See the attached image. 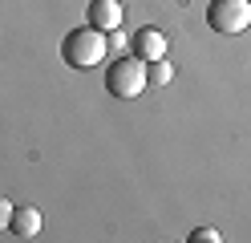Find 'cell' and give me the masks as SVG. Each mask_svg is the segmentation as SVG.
<instances>
[{
	"instance_id": "1",
	"label": "cell",
	"mask_w": 251,
	"mask_h": 243,
	"mask_svg": "<svg viewBox=\"0 0 251 243\" xmlns=\"http://www.w3.org/2000/svg\"><path fill=\"white\" fill-rule=\"evenodd\" d=\"M109 53V41H105V32L101 28H73L65 32V41H61V61L69 65V69H93V65H101Z\"/></svg>"
},
{
	"instance_id": "2",
	"label": "cell",
	"mask_w": 251,
	"mask_h": 243,
	"mask_svg": "<svg viewBox=\"0 0 251 243\" xmlns=\"http://www.w3.org/2000/svg\"><path fill=\"white\" fill-rule=\"evenodd\" d=\"M146 85H150V69H146L142 57H122V61L109 65V73H105V89H109V97H118V102H134Z\"/></svg>"
},
{
	"instance_id": "3",
	"label": "cell",
	"mask_w": 251,
	"mask_h": 243,
	"mask_svg": "<svg viewBox=\"0 0 251 243\" xmlns=\"http://www.w3.org/2000/svg\"><path fill=\"white\" fill-rule=\"evenodd\" d=\"M207 25H211V32H219V37H239V32H247V25H251V4L247 0H211Z\"/></svg>"
},
{
	"instance_id": "4",
	"label": "cell",
	"mask_w": 251,
	"mask_h": 243,
	"mask_svg": "<svg viewBox=\"0 0 251 243\" xmlns=\"http://www.w3.org/2000/svg\"><path fill=\"white\" fill-rule=\"evenodd\" d=\"M126 21V4L122 0H93L89 4V25L101 28V32H118Z\"/></svg>"
},
{
	"instance_id": "5",
	"label": "cell",
	"mask_w": 251,
	"mask_h": 243,
	"mask_svg": "<svg viewBox=\"0 0 251 243\" xmlns=\"http://www.w3.org/2000/svg\"><path fill=\"white\" fill-rule=\"evenodd\" d=\"M134 57H142L146 65L158 61V57H166V37H162L158 28H138L134 32Z\"/></svg>"
},
{
	"instance_id": "6",
	"label": "cell",
	"mask_w": 251,
	"mask_h": 243,
	"mask_svg": "<svg viewBox=\"0 0 251 243\" xmlns=\"http://www.w3.org/2000/svg\"><path fill=\"white\" fill-rule=\"evenodd\" d=\"M41 211L37 207H12V219H8V231L17 239H37L41 235Z\"/></svg>"
},
{
	"instance_id": "7",
	"label": "cell",
	"mask_w": 251,
	"mask_h": 243,
	"mask_svg": "<svg viewBox=\"0 0 251 243\" xmlns=\"http://www.w3.org/2000/svg\"><path fill=\"white\" fill-rule=\"evenodd\" d=\"M170 77H175V65H170L166 57H158V61H150V81H154V85H166Z\"/></svg>"
},
{
	"instance_id": "8",
	"label": "cell",
	"mask_w": 251,
	"mask_h": 243,
	"mask_svg": "<svg viewBox=\"0 0 251 243\" xmlns=\"http://www.w3.org/2000/svg\"><path fill=\"white\" fill-rule=\"evenodd\" d=\"M219 239H223V235H219L215 227H199V231L191 235V243H219Z\"/></svg>"
},
{
	"instance_id": "9",
	"label": "cell",
	"mask_w": 251,
	"mask_h": 243,
	"mask_svg": "<svg viewBox=\"0 0 251 243\" xmlns=\"http://www.w3.org/2000/svg\"><path fill=\"white\" fill-rule=\"evenodd\" d=\"M8 219H12V203L0 194V231H8Z\"/></svg>"
},
{
	"instance_id": "10",
	"label": "cell",
	"mask_w": 251,
	"mask_h": 243,
	"mask_svg": "<svg viewBox=\"0 0 251 243\" xmlns=\"http://www.w3.org/2000/svg\"><path fill=\"white\" fill-rule=\"evenodd\" d=\"M247 4H251V0H247Z\"/></svg>"
}]
</instances>
